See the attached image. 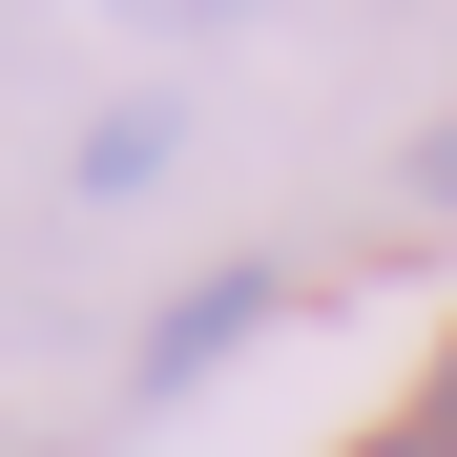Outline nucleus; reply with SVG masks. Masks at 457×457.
Segmentation results:
<instances>
[{
    "label": "nucleus",
    "mask_w": 457,
    "mask_h": 457,
    "mask_svg": "<svg viewBox=\"0 0 457 457\" xmlns=\"http://www.w3.org/2000/svg\"><path fill=\"white\" fill-rule=\"evenodd\" d=\"M270 312H291L270 270H208V291H167V312H145V395H187V374H208V353H250Z\"/></svg>",
    "instance_id": "f257e3e1"
},
{
    "label": "nucleus",
    "mask_w": 457,
    "mask_h": 457,
    "mask_svg": "<svg viewBox=\"0 0 457 457\" xmlns=\"http://www.w3.org/2000/svg\"><path fill=\"white\" fill-rule=\"evenodd\" d=\"M353 457H457V416H416V436H353Z\"/></svg>",
    "instance_id": "20e7f679"
},
{
    "label": "nucleus",
    "mask_w": 457,
    "mask_h": 457,
    "mask_svg": "<svg viewBox=\"0 0 457 457\" xmlns=\"http://www.w3.org/2000/svg\"><path fill=\"white\" fill-rule=\"evenodd\" d=\"M125 21H228V0H125Z\"/></svg>",
    "instance_id": "39448f33"
},
{
    "label": "nucleus",
    "mask_w": 457,
    "mask_h": 457,
    "mask_svg": "<svg viewBox=\"0 0 457 457\" xmlns=\"http://www.w3.org/2000/svg\"><path fill=\"white\" fill-rule=\"evenodd\" d=\"M167 145H187L167 104H104V125H84V187H145V167H167Z\"/></svg>",
    "instance_id": "f03ea898"
},
{
    "label": "nucleus",
    "mask_w": 457,
    "mask_h": 457,
    "mask_svg": "<svg viewBox=\"0 0 457 457\" xmlns=\"http://www.w3.org/2000/svg\"><path fill=\"white\" fill-rule=\"evenodd\" d=\"M416 208H457V125H436V145H416Z\"/></svg>",
    "instance_id": "7ed1b4c3"
},
{
    "label": "nucleus",
    "mask_w": 457,
    "mask_h": 457,
    "mask_svg": "<svg viewBox=\"0 0 457 457\" xmlns=\"http://www.w3.org/2000/svg\"><path fill=\"white\" fill-rule=\"evenodd\" d=\"M436 416H457V353H436Z\"/></svg>",
    "instance_id": "423d86ee"
}]
</instances>
